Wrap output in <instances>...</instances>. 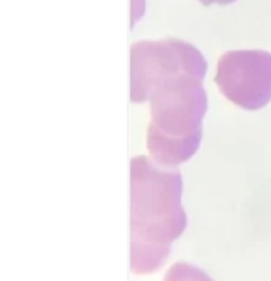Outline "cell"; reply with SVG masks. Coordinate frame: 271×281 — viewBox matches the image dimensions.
I'll list each match as a JSON object with an SVG mask.
<instances>
[{"label": "cell", "instance_id": "6da1fadb", "mask_svg": "<svg viewBox=\"0 0 271 281\" xmlns=\"http://www.w3.org/2000/svg\"><path fill=\"white\" fill-rule=\"evenodd\" d=\"M162 167L143 155L130 162V269L136 274L160 268L188 224L182 177Z\"/></svg>", "mask_w": 271, "mask_h": 281}, {"label": "cell", "instance_id": "7a4b0ae2", "mask_svg": "<svg viewBox=\"0 0 271 281\" xmlns=\"http://www.w3.org/2000/svg\"><path fill=\"white\" fill-rule=\"evenodd\" d=\"M203 80L194 73H179L158 81L147 92L145 102L151 104L147 147L159 166H177L200 146L207 111Z\"/></svg>", "mask_w": 271, "mask_h": 281}, {"label": "cell", "instance_id": "3957f363", "mask_svg": "<svg viewBox=\"0 0 271 281\" xmlns=\"http://www.w3.org/2000/svg\"><path fill=\"white\" fill-rule=\"evenodd\" d=\"M207 62L197 48L177 38L134 43L130 49V100L145 102L158 81L179 73L205 75Z\"/></svg>", "mask_w": 271, "mask_h": 281}, {"label": "cell", "instance_id": "277c9868", "mask_svg": "<svg viewBox=\"0 0 271 281\" xmlns=\"http://www.w3.org/2000/svg\"><path fill=\"white\" fill-rule=\"evenodd\" d=\"M215 82L226 99L253 110L271 96V58L256 51H232L218 62Z\"/></svg>", "mask_w": 271, "mask_h": 281}, {"label": "cell", "instance_id": "5b68a950", "mask_svg": "<svg viewBox=\"0 0 271 281\" xmlns=\"http://www.w3.org/2000/svg\"><path fill=\"white\" fill-rule=\"evenodd\" d=\"M163 281H212L203 270L189 263H175L168 269Z\"/></svg>", "mask_w": 271, "mask_h": 281}, {"label": "cell", "instance_id": "8992f818", "mask_svg": "<svg viewBox=\"0 0 271 281\" xmlns=\"http://www.w3.org/2000/svg\"><path fill=\"white\" fill-rule=\"evenodd\" d=\"M200 2L204 6H209V4H214V3H216V4H230V3L236 2V0H200Z\"/></svg>", "mask_w": 271, "mask_h": 281}]
</instances>
